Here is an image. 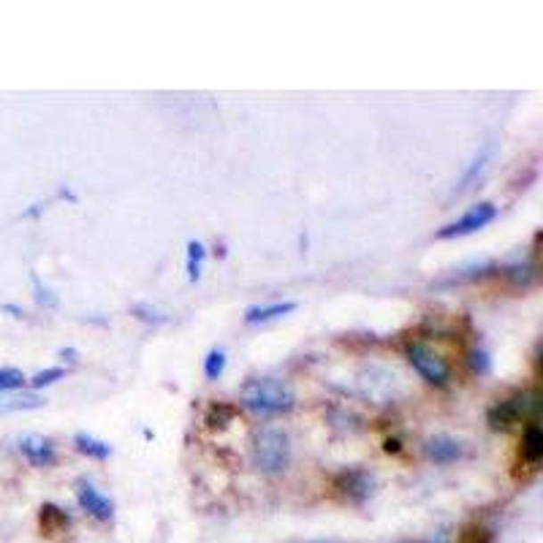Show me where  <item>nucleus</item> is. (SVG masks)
<instances>
[{"label":"nucleus","instance_id":"nucleus-10","mask_svg":"<svg viewBox=\"0 0 543 543\" xmlns=\"http://www.w3.org/2000/svg\"><path fill=\"white\" fill-rule=\"evenodd\" d=\"M299 305L296 301H269V305H253L245 310V324L256 326V324H269L277 321L283 316H291Z\"/></svg>","mask_w":543,"mask_h":543},{"label":"nucleus","instance_id":"nucleus-12","mask_svg":"<svg viewBox=\"0 0 543 543\" xmlns=\"http://www.w3.org/2000/svg\"><path fill=\"white\" fill-rule=\"evenodd\" d=\"M540 457H543V432L535 421H530V424L524 427V435H522V459L527 465H538Z\"/></svg>","mask_w":543,"mask_h":543},{"label":"nucleus","instance_id":"nucleus-22","mask_svg":"<svg viewBox=\"0 0 543 543\" xmlns=\"http://www.w3.org/2000/svg\"><path fill=\"white\" fill-rule=\"evenodd\" d=\"M131 313H134L139 321H144V324H155V326H160V324L169 321L160 310H155V308H150V305H134Z\"/></svg>","mask_w":543,"mask_h":543},{"label":"nucleus","instance_id":"nucleus-8","mask_svg":"<svg viewBox=\"0 0 543 543\" xmlns=\"http://www.w3.org/2000/svg\"><path fill=\"white\" fill-rule=\"evenodd\" d=\"M20 454L33 465V467H52L57 462L54 443L44 435H25L20 440Z\"/></svg>","mask_w":543,"mask_h":543},{"label":"nucleus","instance_id":"nucleus-3","mask_svg":"<svg viewBox=\"0 0 543 543\" xmlns=\"http://www.w3.org/2000/svg\"><path fill=\"white\" fill-rule=\"evenodd\" d=\"M538 394L535 391H519L511 399H503L487 410V424L495 432H508L519 418H530L538 410Z\"/></svg>","mask_w":543,"mask_h":543},{"label":"nucleus","instance_id":"nucleus-2","mask_svg":"<svg viewBox=\"0 0 543 543\" xmlns=\"http://www.w3.org/2000/svg\"><path fill=\"white\" fill-rule=\"evenodd\" d=\"M253 462L261 473L277 475L291 465V440L283 430L267 427L253 438Z\"/></svg>","mask_w":543,"mask_h":543},{"label":"nucleus","instance_id":"nucleus-19","mask_svg":"<svg viewBox=\"0 0 543 543\" xmlns=\"http://www.w3.org/2000/svg\"><path fill=\"white\" fill-rule=\"evenodd\" d=\"M25 383H28V378L22 375V370H17V367H0V394L22 391Z\"/></svg>","mask_w":543,"mask_h":543},{"label":"nucleus","instance_id":"nucleus-6","mask_svg":"<svg viewBox=\"0 0 543 543\" xmlns=\"http://www.w3.org/2000/svg\"><path fill=\"white\" fill-rule=\"evenodd\" d=\"M77 503L87 516H93L98 522H111V516H114L111 498H106L95 484H90V481H85V478L77 484Z\"/></svg>","mask_w":543,"mask_h":543},{"label":"nucleus","instance_id":"nucleus-5","mask_svg":"<svg viewBox=\"0 0 543 543\" xmlns=\"http://www.w3.org/2000/svg\"><path fill=\"white\" fill-rule=\"evenodd\" d=\"M498 218V207L492 204V202H481V204H475V207H470L459 220H454V223H448V226H443L435 236L438 239H457V236H467V234H475V231H481L484 226H490L492 220Z\"/></svg>","mask_w":543,"mask_h":543},{"label":"nucleus","instance_id":"nucleus-27","mask_svg":"<svg viewBox=\"0 0 543 543\" xmlns=\"http://www.w3.org/2000/svg\"><path fill=\"white\" fill-rule=\"evenodd\" d=\"M430 543H451V532H448V530H440Z\"/></svg>","mask_w":543,"mask_h":543},{"label":"nucleus","instance_id":"nucleus-18","mask_svg":"<svg viewBox=\"0 0 543 543\" xmlns=\"http://www.w3.org/2000/svg\"><path fill=\"white\" fill-rule=\"evenodd\" d=\"M226 350L223 348H212L210 353H207V358H204V375L210 378V381H218L223 373H226Z\"/></svg>","mask_w":543,"mask_h":543},{"label":"nucleus","instance_id":"nucleus-28","mask_svg":"<svg viewBox=\"0 0 543 543\" xmlns=\"http://www.w3.org/2000/svg\"><path fill=\"white\" fill-rule=\"evenodd\" d=\"M4 313H12L14 318H22V316H25L22 308H17V305H4Z\"/></svg>","mask_w":543,"mask_h":543},{"label":"nucleus","instance_id":"nucleus-24","mask_svg":"<svg viewBox=\"0 0 543 543\" xmlns=\"http://www.w3.org/2000/svg\"><path fill=\"white\" fill-rule=\"evenodd\" d=\"M33 288H36V299L38 305H46V308H57V296H52V291L46 285H41V280L33 275Z\"/></svg>","mask_w":543,"mask_h":543},{"label":"nucleus","instance_id":"nucleus-23","mask_svg":"<svg viewBox=\"0 0 543 543\" xmlns=\"http://www.w3.org/2000/svg\"><path fill=\"white\" fill-rule=\"evenodd\" d=\"M470 370L473 373H478V375H487L490 373V367H492V358H490V353L487 350H470Z\"/></svg>","mask_w":543,"mask_h":543},{"label":"nucleus","instance_id":"nucleus-17","mask_svg":"<svg viewBox=\"0 0 543 543\" xmlns=\"http://www.w3.org/2000/svg\"><path fill=\"white\" fill-rule=\"evenodd\" d=\"M234 415H236V407H234V405L218 402V405H212L210 413H207V427H210V430H226L231 421H234Z\"/></svg>","mask_w":543,"mask_h":543},{"label":"nucleus","instance_id":"nucleus-1","mask_svg":"<svg viewBox=\"0 0 543 543\" xmlns=\"http://www.w3.org/2000/svg\"><path fill=\"white\" fill-rule=\"evenodd\" d=\"M243 402L259 415H280L296 405V394L280 378H256L243 389Z\"/></svg>","mask_w":543,"mask_h":543},{"label":"nucleus","instance_id":"nucleus-14","mask_svg":"<svg viewBox=\"0 0 543 543\" xmlns=\"http://www.w3.org/2000/svg\"><path fill=\"white\" fill-rule=\"evenodd\" d=\"M204 259H207V248L199 243V239H191V243H188V264H185V269H188V280H191V283H196V280L202 277Z\"/></svg>","mask_w":543,"mask_h":543},{"label":"nucleus","instance_id":"nucleus-4","mask_svg":"<svg viewBox=\"0 0 543 543\" xmlns=\"http://www.w3.org/2000/svg\"><path fill=\"white\" fill-rule=\"evenodd\" d=\"M405 353H407V361L413 365V370L424 378L427 383H432V386H446L448 381H451V367H448V361L440 356V353H435L432 348H427L424 342H410L407 348H405Z\"/></svg>","mask_w":543,"mask_h":543},{"label":"nucleus","instance_id":"nucleus-7","mask_svg":"<svg viewBox=\"0 0 543 543\" xmlns=\"http://www.w3.org/2000/svg\"><path fill=\"white\" fill-rule=\"evenodd\" d=\"M337 490L353 503H365L373 495V475L365 470H345L337 475Z\"/></svg>","mask_w":543,"mask_h":543},{"label":"nucleus","instance_id":"nucleus-25","mask_svg":"<svg viewBox=\"0 0 543 543\" xmlns=\"http://www.w3.org/2000/svg\"><path fill=\"white\" fill-rule=\"evenodd\" d=\"M462 543H492V535H490V530H484V527H470V530L462 535Z\"/></svg>","mask_w":543,"mask_h":543},{"label":"nucleus","instance_id":"nucleus-13","mask_svg":"<svg viewBox=\"0 0 543 543\" xmlns=\"http://www.w3.org/2000/svg\"><path fill=\"white\" fill-rule=\"evenodd\" d=\"M74 446H77V451H82V454H87V457H93L98 462L111 457V446L106 440H98V438L87 435V432H77L74 435Z\"/></svg>","mask_w":543,"mask_h":543},{"label":"nucleus","instance_id":"nucleus-16","mask_svg":"<svg viewBox=\"0 0 543 543\" xmlns=\"http://www.w3.org/2000/svg\"><path fill=\"white\" fill-rule=\"evenodd\" d=\"M490 155H492V147L487 144L484 150H481V152H478V155L473 158V163L467 166V171H465V174H462V179H459V185L454 188V193H462V191H465V188H467V185L473 183V179H475V177H478L481 171H484V166H487Z\"/></svg>","mask_w":543,"mask_h":543},{"label":"nucleus","instance_id":"nucleus-11","mask_svg":"<svg viewBox=\"0 0 543 543\" xmlns=\"http://www.w3.org/2000/svg\"><path fill=\"white\" fill-rule=\"evenodd\" d=\"M44 405H46V399L38 397L36 391H6V394H0V415L20 413V410H38Z\"/></svg>","mask_w":543,"mask_h":543},{"label":"nucleus","instance_id":"nucleus-29","mask_svg":"<svg viewBox=\"0 0 543 543\" xmlns=\"http://www.w3.org/2000/svg\"><path fill=\"white\" fill-rule=\"evenodd\" d=\"M313 543H329V540H313Z\"/></svg>","mask_w":543,"mask_h":543},{"label":"nucleus","instance_id":"nucleus-26","mask_svg":"<svg viewBox=\"0 0 543 543\" xmlns=\"http://www.w3.org/2000/svg\"><path fill=\"white\" fill-rule=\"evenodd\" d=\"M383 448H386V454H399V448H402V446H399V440H397V438H389V440L383 443Z\"/></svg>","mask_w":543,"mask_h":543},{"label":"nucleus","instance_id":"nucleus-9","mask_svg":"<svg viewBox=\"0 0 543 543\" xmlns=\"http://www.w3.org/2000/svg\"><path fill=\"white\" fill-rule=\"evenodd\" d=\"M424 454H427V459L435 462V465H451V462H457V459H462L465 446H462L459 440L448 438V435H435V438H430V440L424 443Z\"/></svg>","mask_w":543,"mask_h":543},{"label":"nucleus","instance_id":"nucleus-21","mask_svg":"<svg viewBox=\"0 0 543 543\" xmlns=\"http://www.w3.org/2000/svg\"><path fill=\"white\" fill-rule=\"evenodd\" d=\"M506 277L514 285H530L535 280V267L532 264H514V267L506 269Z\"/></svg>","mask_w":543,"mask_h":543},{"label":"nucleus","instance_id":"nucleus-20","mask_svg":"<svg viewBox=\"0 0 543 543\" xmlns=\"http://www.w3.org/2000/svg\"><path fill=\"white\" fill-rule=\"evenodd\" d=\"M63 378H66V370H63V367H46V370H41V373H36V375L30 378V389H33V391H41V389L54 386L57 381H63Z\"/></svg>","mask_w":543,"mask_h":543},{"label":"nucleus","instance_id":"nucleus-15","mask_svg":"<svg viewBox=\"0 0 543 543\" xmlns=\"http://www.w3.org/2000/svg\"><path fill=\"white\" fill-rule=\"evenodd\" d=\"M69 524V514L60 508V506H52V503H46L44 508H41V527L52 535V532H57V530H63Z\"/></svg>","mask_w":543,"mask_h":543}]
</instances>
